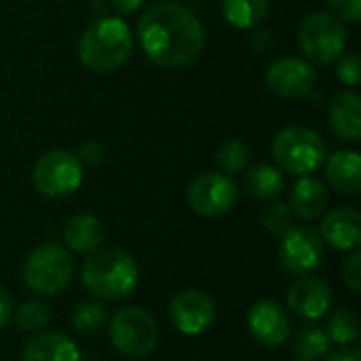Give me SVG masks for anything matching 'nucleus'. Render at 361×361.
<instances>
[{
  "instance_id": "nucleus-6",
  "label": "nucleus",
  "mask_w": 361,
  "mask_h": 361,
  "mask_svg": "<svg viewBox=\"0 0 361 361\" xmlns=\"http://www.w3.org/2000/svg\"><path fill=\"white\" fill-rule=\"evenodd\" d=\"M159 338V326L144 309L125 307L110 322V343L125 357L150 355L157 349Z\"/></svg>"
},
{
  "instance_id": "nucleus-31",
  "label": "nucleus",
  "mask_w": 361,
  "mask_h": 361,
  "mask_svg": "<svg viewBox=\"0 0 361 361\" xmlns=\"http://www.w3.org/2000/svg\"><path fill=\"white\" fill-rule=\"evenodd\" d=\"M332 15H336L341 21L357 23L361 19V0H328Z\"/></svg>"
},
{
  "instance_id": "nucleus-11",
  "label": "nucleus",
  "mask_w": 361,
  "mask_h": 361,
  "mask_svg": "<svg viewBox=\"0 0 361 361\" xmlns=\"http://www.w3.org/2000/svg\"><path fill=\"white\" fill-rule=\"evenodd\" d=\"M169 319L186 336L207 332L216 322V305L201 290H184L169 302Z\"/></svg>"
},
{
  "instance_id": "nucleus-26",
  "label": "nucleus",
  "mask_w": 361,
  "mask_h": 361,
  "mask_svg": "<svg viewBox=\"0 0 361 361\" xmlns=\"http://www.w3.org/2000/svg\"><path fill=\"white\" fill-rule=\"evenodd\" d=\"M108 322L106 309L93 300H82L72 309V324L82 334H95L99 332Z\"/></svg>"
},
{
  "instance_id": "nucleus-35",
  "label": "nucleus",
  "mask_w": 361,
  "mask_h": 361,
  "mask_svg": "<svg viewBox=\"0 0 361 361\" xmlns=\"http://www.w3.org/2000/svg\"><path fill=\"white\" fill-rule=\"evenodd\" d=\"M328 361H361V353L357 347H343L328 355Z\"/></svg>"
},
{
  "instance_id": "nucleus-9",
  "label": "nucleus",
  "mask_w": 361,
  "mask_h": 361,
  "mask_svg": "<svg viewBox=\"0 0 361 361\" xmlns=\"http://www.w3.org/2000/svg\"><path fill=\"white\" fill-rule=\"evenodd\" d=\"M32 180L40 195L49 199H61L80 186L82 165L76 154L68 150H51L36 161Z\"/></svg>"
},
{
  "instance_id": "nucleus-10",
  "label": "nucleus",
  "mask_w": 361,
  "mask_h": 361,
  "mask_svg": "<svg viewBox=\"0 0 361 361\" xmlns=\"http://www.w3.org/2000/svg\"><path fill=\"white\" fill-rule=\"evenodd\" d=\"M239 201L237 182L222 171H207L199 176L188 188V205L205 218H220L228 214Z\"/></svg>"
},
{
  "instance_id": "nucleus-27",
  "label": "nucleus",
  "mask_w": 361,
  "mask_h": 361,
  "mask_svg": "<svg viewBox=\"0 0 361 361\" xmlns=\"http://www.w3.org/2000/svg\"><path fill=\"white\" fill-rule=\"evenodd\" d=\"M15 324L23 332H40L49 326L51 322V311L44 302L40 300H30L23 302L17 311H13Z\"/></svg>"
},
{
  "instance_id": "nucleus-14",
  "label": "nucleus",
  "mask_w": 361,
  "mask_h": 361,
  "mask_svg": "<svg viewBox=\"0 0 361 361\" xmlns=\"http://www.w3.org/2000/svg\"><path fill=\"white\" fill-rule=\"evenodd\" d=\"M286 300H288V307L292 313H296L302 319L317 322L330 311L334 292L328 281L307 275V277H298L288 288Z\"/></svg>"
},
{
  "instance_id": "nucleus-2",
  "label": "nucleus",
  "mask_w": 361,
  "mask_h": 361,
  "mask_svg": "<svg viewBox=\"0 0 361 361\" xmlns=\"http://www.w3.org/2000/svg\"><path fill=\"white\" fill-rule=\"evenodd\" d=\"M85 288L108 302H121L129 298L140 279L135 260L118 247H97L89 252L80 271Z\"/></svg>"
},
{
  "instance_id": "nucleus-19",
  "label": "nucleus",
  "mask_w": 361,
  "mask_h": 361,
  "mask_svg": "<svg viewBox=\"0 0 361 361\" xmlns=\"http://www.w3.org/2000/svg\"><path fill=\"white\" fill-rule=\"evenodd\" d=\"M328 184L345 195L361 190V159L355 150H336L326 163Z\"/></svg>"
},
{
  "instance_id": "nucleus-20",
  "label": "nucleus",
  "mask_w": 361,
  "mask_h": 361,
  "mask_svg": "<svg viewBox=\"0 0 361 361\" xmlns=\"http://www.w3.org/2000/svg\"><path fill=\"white\" fill-rule=\"evenodd\" d=\"M63 241L76 254H89L104 241V224L91 214L72 216L63 226Z\"/></svg>"
},
{
  "instance_id": "nucleus-29",
  "label": "nucleus",
  "mask_w": 361,
  "mask_h": 361,
  "mask_svg": "<svg viewBox=\"0 0 361 361\" xmlns=\"http://www.w3.org/2000/svg\"><path fill=\"white\" fill-rule=\"evenodd\" d=\"M338 78L349 85V87H357L361 76V61L357 53H347L338 57V68H336Z\"/></svg>"
},
{
  "instance_id": "nucleus-24",
  "label": "nucleus",
  "mask_w": 361,
  "mask_h": 361,
  "mask_svg": "<svg viewBox=\"0 0 361 361\" xmlns=\"http://www.w3.org/2000/svg\"><path fill=\"white\" fill-rule=\"evenodd\" d=\"M330 341L341 345V347H349L360 338V317L353 309H338L330 315L328 326H324Z\"/></svg>"
},
{
  "instance_id": "nucleus-1",
  "label": "nucleus",
  "mask_w": 361,
  "mask_h": 361,
  "mask_svg": "<svg viewBox=\"0 0 361 361\" xmlns=\"http://www.w3.org/2000/svg\"><path fill=\"white\" fill-rule=\"evenodd\" d=\"M137 40L152 63L173 70L192 63L203 53L205 30L188 6L163 0L140 17Z\"/></svg>"
},
{
  "instance_id": "nucleus-36",
  "label": "nucleus",
  "mask_w": 361,
  "mask_h": 361,
  "mask_svg": "<svg viewBox=\"0 0 361 361\" xmlns=\"http://www.w3.org/2000/svg\"><path fill=\"white\" fill-rule=\"evenodd\" d=\"M292 361H313V360H307V357H296V360Z\"/></svg>"
},
{
  "instance_id": "nucleus-3",
  "label": "nucleus",
  "mask_w": 361,
  "mask_h": 361,
  "mask_svg": "<svg viewBox=\"0 0 361 361\" xmlns=\"http://www.w3.org/2000/svg\"><path fill=\"white\" fill-rule=\"evenodd\" d=\"M133 51V34L118 17L95 19L78 40V57L91 72H114L127 63Z\"/></svg>"
},
{
  "instance_id": "nucleus-21",
  "label": "nucleus",
  "mask_w": 361,
  "mask_h": 361,
  "mask_svg": "<svg viewBox=\"0 0 361 361\" xmlns=\"http://www.w3.org/2000/svg\"><path fill=\"white\" fill-rule=\"evenodd\" d=\"M286 182H283V173L267 163L254 165L252 169L245 171L243 178V188L252 199L258 201H275L281 190H283Z\"/></svg>"
},
{
  "instance_id": "nucleus-17",
  "label": "nucleus",
  "mask_w": 361,
  "mask_h": 361,
  "mask_svg": "<svg viewBox=\"0 0 361 361\" xmlns=\"http://www.w3.org/2000/svg\"><path fill=\"white\" fill-rule=\"evenodd\" d=\"M21 361H80L76 343L59 332H38L23 353Z\"/></svg>"
},
{
  "instance_id": "nucleus-33",
  "label": "nucleus",
  "mask_w": 361,
  "mask_h": 361,
  "mask_svg": "<svg viewBox=\"0 0 361 361\" xmlns=\"http://www.w3.org/2000/svg\"><path fill=\"white\" fill-rule=\"evenodd\" d=\"M13 317V298L4 286H0V328H4Z\"/></svg>"
},
{
  "instance_id": "nucleus-8",
  "label": "nucleus",
  "mask_w": 361,
  "mask_h": 361,
  "mask_svg": "<svg viewBox=\"0 0 361 361\" xmlns=\"http://www.w3.org/2000/svg\"><path fill=\"white\" fill-rule=\"evenodd\" d=\"M326 245L315 226H294L281 237L279 267L292 277H307L322 269Z\"/></svg>"
},
{
  "instance_id": "nucleus-5",
  "label": "nucleus",
  "mask_w": 361,
  "mask_h": 361,
  "mask_svg": "<svg viewBox=\"0 0 361 361\" xmlns=\"http://www.w3.org/2000/svg\"><path fill=\"white\" fill-rule=\"evenodd\" d=\"M74 275V260L68 250L55 243L38 245L23 264V281L38 296H55L68 288Z\"/></svg>"
},
{
  "instance_id": "nucleus-7",
  "label": "nucleus",
  "mask_w": 361,
  "mask_h": 361,
  "mask_svg": "<svg viewBox=\"0 0 361 361\" xmlns=\"http://www.w3.org/2000/svg\"><path fill=\"white\" fill-rule=\"evenodd\" d=\"M298 42L313 63H332L347 47V25L336 15L317 11L302 21Z\"/></svg>"
},
{
  "instance_id": "nucleus-16",
  "label": "nucleus",
  "mask_w": 361,
  "mask_h": 361,
  "mask_svg": "<svg viewBox=\"0 0 361 361\" xmlns=\"http://www.w3.org/2000/svg\"><path fill=\"white\" fill-rule=\"evenodd\" d=\"M328 186L313 176H302L290 190V209L300 220L319 218L328 209Z\"/></svg>"
},
{
  "instance_id": "nucleus-18",
  "label": "nucleus",
  "mask_w": 361,
  "mask_h": 361,
  "mask_svg": "<svg viewBox=\"0 0 361 361\" xmlns=\"http://www.w3.org/2000/svg\"><path fill=\"white\" fill-rule=\"evenodd\" d=\"M328 121L332 131L347 140L357 142L361 135V108L360 95L355 91H343L338 93L328 108Z\"/></svg>"
},
{
  "instance_id": "nucleus-12",
  "label": "nucleus",
  "mask_w": 361,
  "mask_h": 361,
  "mask_svg": "<svg viewBox=\"0 0 361 361\" xmlns=\"http://www.w3.org/2000/svg\"><path fill=\"white\" fill-rule=\"evenodd\" d=\"M247 330L262 347H281L292 338V317L275 300H260L247 313Z\"/></svg>"
},
{
  "instance_id": "nucleus-34",
  "label": "nucleus",
  "mask_w": 361,
  "mask_h": 361,
  "mask_svg": "<svg viewBox=\"0 0 361 361\" xmlns=\"http://www.w3.org/2000/svg\"><path fill=\"white\" fill-rule=\"evenodd\" d=\"M108 2H110V6H112L118 15L135 13V11L144 4V0H108Z\"/></svg>"
},
{
  "instance_id": "nucleus-4",
  "label": "nucleus",
  "mask_w": 361,
  "mask_h": 361,
  "mask_svg": "<svg viewBox=\"0 0 361 361\" xmlns=\"http://www.w3.org/2000/svg\"><path fill=\"white\" fill-rule=\"evenodd\" d=\"M273 161L292 176H311L326 161V144L322 135L307 127H286L271 144Z\"/></svg>"
},
{
  "instance_id": "nucleus-23",
  "label": "nucleus",
  "mask_w": 361,
  "mask_h": 361,
  "mask_svg": "<svg viewBox=\"0 0 361 361\" xmlns=\"http://www.w3.org/2000/svg\"><path fill=\"white\" fill-rule=\"evenodd\" d=\"M294 345H296V351L300 357L313 361L326 357L332 349V341H330L326 328L315 322H307L305 326H300L296 330Z\"/></svg>"
},
{
  "instance_id": "nucleus-15",
  "label": "nucleus",
  "mask_w": 361,
  "mask_h": 361,
  "mask_svg": "<svg viewBox=\"0 0 361 361\" xmlns=\"http://www.w3.org/2000/svg\"><path fill=\"white\" fill-rule=\"evenodd\" d=\"M324 243L341 252H355L361 243V216L353 207H338L324 216L317 228Z\"/></svg>"
},
{
  "instance_id": "nucleus-28",
  "label": "nucleus",
  "mask_w": 361,
  "mask_h": 361,
  "mask_svg": "<svg viewBox=\"0 0 361 361\" xmlns=\"http://www.w3.org/2000/svg\"><path fill=\"white\" fill-rule=\"evenodd\" d=\"M294 214L290 209V205L286 203H269L262 214H260V224L264 226V231L273 237H283L288 231H292L294 224Z\"/></svg>"
},
{
  "instance_id": "nucleus-32",
  "label": "nucleus",
  "mask_w": 361,
  "mask_h": 361,
  "mask_svg": "<svg viewBox=\"0 0 361 361\" xmlns=\"http://www.w3.org/2000/svg\"><path fill=\"white\" fill-rule=\"evenodd\" d=\"M76 159L80 161L82 167H85V165H87V167H97V165L102 163V159H104V148H102L97 142H87V144L80 146Z\"/></svg>"
},
{
  "instance_id": "nucleus-30",
  "label": "nucleus",
  "mask_w": 361,
  "mask_h": 361,
  "mask_svg": "<svg viewBox=\"0 0 361 361\" xmlns=\"http://www.w3.org/2000/svg\"><path fill=\"white\" fill-rule=\"evenodd\" d=\"M341 275H343V279H345V283L349 286V290L355 294V296H360L361 294V254L355 250L347 260H345V264H343V269H341Z\"/></svg>"
},
{
  "instance_id": "nucleus-22",
  "label": "nucleus",
  "mask_w": 361,
  "mask_h": 361,
  "mask_svg": "<svg viewBox=\"0 0 361 361\" xmlns=\"http://www.w3.org/2000/svg\"><path fill=\"white\" fill-rule=\"evenodd\" d=\"M222 13L233 27L250 30L267 17L269 0H222Z\"/></svg>"
},
{
  "instance_id": "nucleus-13",
  "label": "nucleus",
  "mask_w": 361,
  "mask_h": 361,
  "mask_svg": "<svg viewBox=\"0 0 361 361\" xmlns=\"http://www.w3.org/2000/svg\"><path fill=\"white\" fill-rule=\"evenodd\" d=\"M267 85L279 97H305L317 85V72L309 61L298 57H281L267 70Z\"/></svg>"
},
{
  "instance_id": "nucleus-25",
  "label": "nucleus",
  "mask_w": 361,
  "mask_h": 361,
  "mask_svg": "<svg viewBox=\"0 0 361 361\" xmlns=\"http://www.w3.org/2000/svg\"><path fill=\"white\" fill-rule=\"evenodd\" d=\"M250 157H252V152H250L247 144L237 140V137H233V140H226L218 148L216 161H218V167L222 169V173L233 176V173H241L247 167Z\"/></svg>"
}]
</instances>
